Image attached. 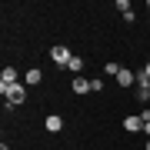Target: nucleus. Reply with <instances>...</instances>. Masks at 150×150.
<instances>
[{"mask_svg": "<svg viewBox=\"0 0 150 150\" xmlns=\"http://www.w3.org/2000/svg\"><path fill=\"white\" fill-rule=\"evenodd\" d=\"M4 100H7V107H20V103L27 100V87H23V83L4 87Z\"/></svg>", "mask_w": 150, "mask_h": 150, "instance_id": "1", "label": "nucleus"}, {"mask_svg": "<svg viewBox=\"0 0 150 150\" xmlns=\"http://www.w3.org/2000/svg\"><path fill=\"white\" fill-rule=\"evenodd\" d=\"M50 60H54L57 67H67L70 60H74V54H70V50L64 47V43H57V47H50Z\"/></svg>", "mask_w": 150, "mask_h": 150, "instance_id": "2", "label": "nucleus"}, {"mask_svg": "<svg viewBox=\"0 0 150 150\" xmlns=\"http://www.w3.org/2000/svg\"><path fill=\"white\" fill-rule=\"evenodd\" d=\"M13 83H20V80H17V70L13 67H4V74H0V90H4V87H13Z\"/></svg>", "mask_w": 150, "mask_h": 150, "instance_id": "3", "label": "nucleus"}, {"mask_svg": "<svg viewBox=\"0 0 150 150\" xmlns=\"http://www.w3.org/2000/svg\"><path fill=\"white\" fill-rule=\"evenodd\" d=\"M117 83H120V87H134V83H137V74H134V70H127V67H120Z\"/></svg>", "mask_w": 150, "mask_h": 150, "instance_id": "4", "label": "nucleus"}, {"mask_svg": "<svg viewBox=\"0 0 150 150\" xmlns=\"http://www.w3.org/2000/svg\"><path fill=\"white\" fill-rule=\"evenodd\" d=\"M123 130H130V134L144 130V117H123Z\"/></svg>", "mask_w": 150, "mask_h": 150, "instance_id": "5", "label": "nucleus"}, {"mask_svg": "<svg viewBox=\"0 0 150 150\" xmlns=\"http://www.w3.org/2000/svg\"><path fill=\"white\" fill-rule=\"evenodd\" d=\"M74 93H90V80L80 74V77H74Z\"/></svg>", "mask_w": 150, "mask_h": 150, "instance_id": "6", "label": "nucleus"}, {"mask_svg": "<svg viewBox=\"0 0 150 150\" xmlns=\"http://www.w3.org/2000/svg\"><path fill=\"white\" fill-rule=\"evenodd\" d=\"M40 80H43V74H40L37 67H30V70H27V77H23V83H30V87H37Z\"/></svg>", "mask_w": 150, "mask_h": 150, "instance_id": "7", "label": "nucleus"}, {"mask_svg": "<svg viewBox=\"0 0 150 150\" xmlns=\"http://www.w3.org/2000/svg\"><path fill=\"white\" fill-rule=\"evenodd\" d=\"M47 130H50V134L64 130V117H47Z\"/></svg>", "mask_w": 150, "mask_h": 150, "instance_id": "8", "label": "nucleus"}, {"mask_svg": "<svg viewBox=\"0 0 150 150\" xmlns=\"http://www.w3.org/2000/svg\"><path fill=\"white\" fill-rule=\"evenodd\" d=\"M67 70H70L74 77H80V70H83V60H80V57H74V60L67 64Z\"/></svg>", "mask_w": 150, "mask_h": 150, "instance_id": "9", "label": "nucleus"}, {"mask_svg": "<svg viewBox=\"0 0 150 150\" xmlns=\"http://www.w3.org/2000/svg\"><path fill=\"white\" fill-rule=\"evenodd\" d=\"M134 97H137L140 103H147V100H150V90H147V87H137V90H134Z\"/></svg>", "mask_w": 150, "mask_h": 150, "instance_id": "10", "label": "nucleus"}, {"mask_svg": "<svg viewBox=\"0 0 150 150\" xmlns=\"http://www.w3.org/2000/svg\"><path fill=\"white\" fill-rule=\"evenodd\" d=\"M103 74H110V77H117V74H120V64H103Z\"/></svg>", "mask_w": 150, "mask_h": 150, "instance_id": "11", "label": "nucleus"}, {"mask_svg": "<svg viewBox=\"0 0 150 150\" xmlns=\"http://www.w3.org/2000/svg\"><path fill=\"white\" fill-rule=\"evenodd\" d=\"M144 134H147V140H150V113H144Z\"/></svg>", "mask_w": 150, "mask_h": 150, "instance_id": "12", "label": "nucleus"}, {"mask_svg": "<svg viewBox=\"0 0 150 150\" xmlns=\"http://www.w3.org/2000/svg\"><path fill=\"white\" fill-rule=\"evenodd\" d=\"M0 150H10V147H7V144H4V147H0Z\"/></svg>", "mask_w": 150, "mask_h": 150, "instance_id": "13", "label": "nucleus"}, {"mask_svg": "<svg viewBox=\"0 0 150 150\" xmlns=\"http://www.w3.org/2000/svg\"><path fill=\"white\" fill-rule=\"evenodd\" d=\"M147 150H150V140H147Z\"/></svg>", "mask_w": 150, "mask_h": 150, "instance_id": "14", "label": "nucleus"}, {"mask_svg": "<svg viewBox=\"0 0 150 150\" xmlns=\"http://www.w3.org/2000/svg\"><path fill=\"white\" fill-rule=\"evenodd\" d=\"M147 90H150V83H147Z\"/></svg>", "mask_w": 150, "mask_h": 150, "instance_id": "15", "label": "nucleus"}, {"mask_svg": "<svg viewBox=\"0 0 150 150\" xmlns=\"http://www.w3.org/2000/svg\"><path fill=\"white\" fill-rule=\"evenodd\" d=\"M147 7H150V4H147Z\"/></svg>", "mask_w": 150, "mask_h": 150, "instance_id": "16", "label": "nucleus"}]
</instances>
